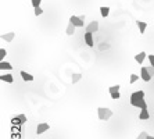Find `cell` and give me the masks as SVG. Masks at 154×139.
I'll return each instance as SVG.
<instances>
[{
	"label": "cell",
	"mask_w": 154,
	"mask_h": 139,
	"mask_svg": "<svg viewBox=\"0 0 154 139\" xmlns=\"http://www.w3.org/2000/svg\"><path fill=\"white\" fill-rule=\"evenodd\" d=\"M131 104L138 108H147V103L145 100V92L143 91H136L131 95Z\"/></svg>",
	"instance_id": "obj_1"
},
{
	"label": "cell",
	"mask_w": 154,
	"mask_h": 139,
	"mask_svg": "<svg viewBox=\"0 0 154 139\" xmlns=\"http://www.w3.org/2000/svg\"><path fill=\"white\" fill-rule=\"evenodd\" d=\"M97 116L100 121H107L108 118L113 117V110H110L108 107H99L97 108Z\"/></svg>",
	"instance_id": "obj_2"
},
{
	"label": "cell",
	"mask_w": 154,
	"mask_h": 139,
	"mask_svg": "<svg viewBox=\"0 0 154 139\" xmlns=\"http://www.w3.org/2000/svg\"><path fill=\"white\" fill-rule=\"evenodd\" d=\"M108 92H110V96H111V99H119L121 97V93H119V85H113L108 88Z\"/></svg>",
	"instance_id": "obj_3"
},
{
	"label": "cell",
	"mask_w": 154,
	"mask_h": 139,
	"mask_svg": "<svg viewBox=\"0 0 154 139\" xmlns=\"http://www.w3.org/2000/svg\"><path fill=\"white\" fill-rule=\"evenodd\" d=\"M69 22H72L77 28H82L85 25V21L81 20V17H77V16H71L69 17Z\"/></svg>",
	"instance_id": "obj_4"
},
{
	"label": "cell",
	"mask_w": 154,
	"mask_h": 139,
	"mask_svg": "<svg viewBox=\"0 0 154 139\" xmlns=\"http://www.w3.org/2000/svg\"><path fill=\"white\" fill-rule=\"evenodd\" d=\"M140 78L145 81V82H150L151 81V75H150V72L147 71V67H142V70H140Z\"/></svg>",
	"instance_id": "obj_5"
},
{
	"label": "cell",
	"mask_w": 154,
	"mask_h": 139,
	"mask_svg": "<svg viewBox=\"0 0 154 139\" xmlns=\"http://www.w3.org/2000/svg\"><path fill=\"white\" fill-rule=\"evenodd\" d=\"M99 31V21H92L90 24L86 25V32H90V33H94V32Z\"/></svg>",
	"instance_id": "obj_6"
},
{
	"label": "cell",
	"mask_w": 154,
	"mask_h": 139,
	"mask_svg": "<svg viewBox=\"0 0 154 139\" xmlns=\"http://www.w3.org/2000/svg\"><path fill=\"white\" fill-rule=\"evenodd\" d=\"M83 39H85L86 45L89 47H93L94 46V40H93V33H90V32H86L85 36H83Z\"/></svg>",
	"instance_id": "obj_7"
},
{
	"label": "cell",
	"mask_w": 154,
	"mask_h": 139,
	"mask_svg": "<svg viewBox=\"0 0 154 139\" xmlns=\"http://www.w3.org/2000/svg\"><path fill=\"white\" fill-rule=\"evenodd\" d=\"M49 128H50V125H49V124H46V123L39 124L38 128H36V134H38V135H40V134H43V132L49 131Z\"/></svg>",
	"instance_id": "obj_8"
},
{
	"label": "cell",
	"mask_w": 154,
	"mask_h": 139,
	"mask_svg": "<svg viewBox=\"0 0 154 139\" xmlns=\"http://www.w3.org/2000/svg\"><path fill=\"white\" fill-rule=\"evenodd\" d=\"M146 57H147L146 52H140L139 54H135V61L139 63V64H143V61H145Z\"/></svg>",
	"instance_id": "obj_9"
},
{
	"label": "cell",
	"mask_w": 154,
	"mask_h": 139,
	"mask_svg": "<svg viewBox=\"0 0 154 139\" xmlns=\"http://www.w3.org/2000/svg\"><path fill=\"white\" fill-rule=\"evenodd\" d=\"M21 74V77H22V79L25 81V82H32L35 78H33V75L32 74H29V72H26V71H21L20 72Z\"/></svg>",
	"instance_id": "obj_10"
},
{
	"label": "cell",
	"mask_w": 154,
	"mask_h": 139,
	"mask_svg": "<svg viewBox=\"0 0 154 139\" xmlns=\"http://www.w3.org/2000/svg\"><path fill=\"white\" fill-rule=\"evenodd\" d=\"M0 79L3 81V82H7V84H13L14 82V78L11 74H1L0 75Z\"/></svg>",
	"instance_id": "obj_11"
},
{
	"label": "cell",
	"mask_w": 154,
	"mask_h": 139,
	"mask_svg": "<svg viewBox=\"0 0 154 139\" xmlns=\"http://www.w3.org/2000/svg\"><path fill=\"white\" fill-rule=\"evenodd\" d=\"M14 38H16V33H14V32H7V33L1 35V39H3V40H6L7 43L13 42V39H14Z\"/></svg>",
	"instance_id": "obj_12"
},
{
	"label": "cell",
	"mask_w": 154,
	"mask_h": 139,
	"mask_svg": "<svg viewBox=\"0 0 154 139\" xmlns=\"http://www.w3.org/2000/svg\"><path fill=\"white\" fill-rule=\"evenodd\" d=\"M136 25H138L139 28V32L143 35L145 32H146V28H147V22H145V21H136Z\"/></svg>",
	"instance_id": "obj_13"
},
{
	"label": "cell",
	"mask_w": 154,
	"mask_h": 139,
	"mask_svg": "<svg viewBox=\"0 0 154 139\" xmlns=\"http://www.w3.org/2000/svg\"><path fill=\"white\" fill-rule=\"evenodd\" d=\"M139 118H140V120H149V118H150L149 110H147V108H142V110H140V114H139Z\"/></svg>",
	"instance_id": "obj_14"
},
{
	"label": "cell",
	"mask_w": 154,
	"mask_h": 139,
	"mask_svg": "<svg viewBox=\"0 0 154 139\" xmlns=\"http://www.w3.org/2000/svg\"><path fill=\"white\" fill-rule=\"evenodd\" d=\"M100 14L103 18H107L108 14H110V7L108 6H101L100 7Z\"/></svg>",
	"instance_id": "obj_15"
},
{
	"label": "cell",
	"mask_w": 154,
	"mask_h": 139,
	"mask_svg": "<svg viewBox=\"0 0 154 139\" xmlns=\"http://www.w3.org/2000/svg\"><path fill=\"white\" fill-rule=\"evenodd\" d=\"M75 28H77V27H75L74 24L69 22L68 27H67V31H65V32H67V35H68V36H72V35L75 33Z\"/></svg>",
	"instance_id": "obj_16"
},
{
	"label": "cell",
	"mask_w": 154,
	"mask_h": 139,
	"mask_svg": "<svg viewBox=\"0 0 154 139\" xmlns=\"http://www.w3.org/2000/svg\"><path fill=\"white\" fill-rule=\"evenodd\" d=\"M11 68H13V65H11L8 61H4V60L0 61V70H1V71H4V70H11Z\"/></svg>",
	"instance_id": "obj_17"
},
{
	"label": "cell",
	"mask_w": 154,
	"mask_h": 139,
	"mask_svg": "<svg viewBox=\"0 0 154 139\" xmlns=\"http://www.w3.org/2000/svg\"><path fill=\"white\" fill-rule=\"evenodd\" d=\"M81 79H82V74H81V72H75V74H72V77H71L72 84H77L78 81H81Z\"/></svg>",
	"instance_id": "obj_18"
},
{
	"label": "cell",
	"mask_w": 154,
	"mask_h": 139,
	"mask_svg": "<svg viewBox=\"0 0 154 139\" xmlns=\"http://www.w3.org/2000/svg\"><path fill=\"white\" fill-rule=\"evenodd\" d=\"M14 121H20L21 124H25V123H26V117L24 116V114H20L18 117H16V118H14Z\"/></svg>",
	"instance_id": "obj_19"
},
{
	"label": "cell",
	"mask_w": 154,
	"mask_h": 139,
	"mask_svg": "<svg viewBox=\"0 0 154 139\" xmlns=\"http://www.w3.org/2000/svg\"><path fill=\"white\" fill-rule=\"evenodd\" d=\"M7 56V50L6 49H0V61H3Z\"/></svg>",
	"instance_id": "obj_20"
},
{
	"label": "cell",
	"mask_w": 154,
	"mask_h": 139,
	"mask_svg": "<svg viewBox=\"0 0 154 139\" xmlns=\"http://www.w3.org/2000/svg\"><path fill=\"white\" fill-rule=\"evenodd\" d=\"M40 3H42V0H31V4L33 8L40 7Z\"/></svg>",
	"instance_id": "obj_21"
},
{
	"label": "cell",
	"mask_w": 154,
	"mask_h": 139,
	"mask_svg": "<svg viewBox=\"0 0 154 139\" xmlns=\"http://www.w3.org/2000/svg\"><path fill=\"white\" fill-rule=\"evenodd\" d=\"M138 79H139V75H138V74H131V78H129V82H131V84H135V82H136Z\"/></svg>",
	"instance_id": "obj_22"
},
{
	"label": "cell",
	"mask_w": 154,
	"mask_h": 139,
	"mask_svg": "<svg viewBox=\"0 0 154 139\" xmlns=\"http://www.w3.org/2000/svg\"><path fill=\"white\" fill-rule=\"evenodd\" d=\"M147 135H149V134H147L146 131H143V132H140V134H139V136L136 139H147Z\"/></svg>",
	"instance_id": "obj_23"
},
{
	"label": "cell",
	"mask_w": 154,
	"mask_h": 139,
	"mask_svg": "<svg viewBox=\"0 0 154 139\" xmlns=\"http://www.w3.org/2000/svg\"><path fill=\"white\" fill-rule=\"evenodd\" d=\"M43 14V10H42V7H36L35 8V16L39 17V16H42Z\"/></svg>",
	"instance_id": "obj_24"
},
{
	"label": "cell",
	"mask_w": 154,
	"mask_h": 139,
	"mask_svg": "<svg viewBox=\"0 0 154 139\" xmlns=\"http://www.w3.org/2000/svg\"><path fill=\"white\" fill-rule=\"evenodd\" d=\"M147 71L150 72V75H151V77H154V67L151 65V64H150V65L147 67Z\"/></svg>",
	"instance_id": "obj_25"
},
{
	"label": "cell",
	"mask_w": 154,
	"mask_h": 139,
	"mask_svg": "<svg viewBox=\"0 0 154 139\" xmlns=\"http://www.w3.org/2000/svg\"><path fill=\"white\" fill-rule=\"evenodd\" d=\"M147 59H149V61H150V64L154 67V54H149L147 56Z\"/></svg>",
	"instance_id": "obj_26"
},
{
	"label": "cell",
	"mask_w": 154,
	"mask_h": 139,
	"mask_svg": "<svg viewBox=\"0 0 154 139\" xmlns=\"http://www.w3.org/2000/svg\"><path fill=\"white\" fill-rule=\"evenodd\" d=\"M147 139H154V136H150V135H147Z\"/></svg>",
	"instance_id": "obj_27"
}]
</instances>
